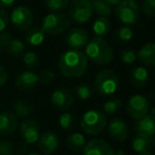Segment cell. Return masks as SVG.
Wrapping results in <instances>:
<instances>
[{"label": "cell", "instance_id": "obj_1", "mask_svg": "<svg viewBox=\"0 0 155 155\" xmlns=\"http://www.w3.org/2000/svg\"><path fill=\"white\" fill-rule=\"evenodd\" d=\"M87 67L88 58L80 50H67L58 58V69L66 78L75 79L82 77L86 72Z\"/></svg>", "mask_w": 155, "mask_h": 155}, {"label": "cell", "instance_id": "obj_2", "mask_svg": "<svg viewBox=\"0 0 155 155\" xmlns=\"http://www.w3.org/2000/svg\"><path fill=\"white\" fill-rule=\"evenodd\" d=\"M85 55L88 58V61H91L94 64L104 66L112 63L114 58V49L102 37L95 36L93 39L88 41L87 45L85 46Z\"/></svg>", "mask_w": 155, "mask_h": 155}, {"label": "cell", "instance_id": "obj_3", "mask_svg": "<svg viewBox=\"0 0 155 155\" xmlns=\"http://www.w3.org/2000/svg\"><path fill=\"white\" fill-rule=\"evenodd\" d=\"M107 120L104 113L98 110H89L81 118L80 127L86 135L96 136L103 132Z\"/></svg>", "mask_w": 155, "mask_h": 155}, {"label": "cell", "instance_id": "obj_4", "mask_svg": "<svg viewBox=\"0 0 155 155\" xmlns=\"http://www.w3.org/2000/svg\"><path fill=\"white\" fill-rule=\"evenodd\" d=\"M41 28L46 34L60 35L70 28V19L63 12H51L43 18Z\"/></svg>", "mask_w": 155, "mask_h": 155}, {"label": "cell", "instance_id": "obj_5", "mask_svg": "<svg viewBox=\"0 0 155 155\" xmlns=\"http://www.w3.org/2000/svg\"><path fill=\"white\" fill-rule=\"evenodd\" d=\"M94 85H95L96 91L100 96H110L116 93V91L118 89V75L113 70L104 69L96 75Z\"/></svg>", "mask_w": 155, "mask_h": 155}, {"label": "cell", "instance_id": "obj_6", "mask_svg": "<svg viewBox=\"0 0 155 155\" xmlns=\"http://www.w3.org/2000/svg\"><path fill=\"white\" fill-rule=\"evenodd\" d=\"M94 10L91 0H72L68 5L67 16L75 24H85L93 17Z\"/></svg>", "mask_w": 155, "mask_h": 155}, {"label": "cell", "instance_id": "obj_7", "mask_svg": "<svg viewBox=\"0 0 155 155\" xmlns=\"http://www.w3.org/2000/svg\"><path fill=\"white\" fill-rule=\"evenodd\" d=\"M115 15L123 25H134L139 20L140 9L136 0H121L116 5Z\"/></svg>", "mask_w": 155, "mask_h": 155}, {"label": "cell", "instance_id": "obj_8", "mask_svg": "<svg viewBox=\"0 0 155 155\" xmlns=\"http://www.w3.org/2000/svg\"><path fill=\"white\" fill-rule=\"evenodd\" d=\"M11 22L17 30L25 31L28 30L30 27L33 25V13L29 8L24 7V5H19V7L15 8L11 13Z\"/></svg>", "mask_w": 155, "mask_h": 155}, {"label": "cell", "instance_id": "obj_9", "mask_svg": "<svg viewBox=\"0 0 155 155\" xmlns=\"http://www.w3.org/2000/svg\"><path fill=\"white\" fill-rule=\"evenodd\" d=\"M150 110V103L146 97L141 95H135L130 98L127 104V112L131 118L140 119L146 116Z\"/></svg>", "mask_w": 155, "mask_h": 155}, {"label": "cell", "instance_id": "obj_10", "mask_svg": "<svg viewBox=\"0 0 155 155\" xmlns=\"http://www.w3.org/2000/svg\"><path fill=\"white\" fill-rule=\"evenodd\" d=\"M51 103L62 110H69L74 103V98L70 89L65 86H58L51 94Z\"/></svg>", "mask_w": 155, "mask_h": 155}, {"label": "cell", "instance_id": "obj_11", "mask_svg": "<svg viewBox=\"0 0 155 155\" xmlns=\"http://www.w3.org/2000/svg\"><path fill=\"white\" fill-rule=\"evenodd\" d=\"M19 133L22 140L28 144H34L39 138V125L33 119H25L20 123Z\"/></svg>", "mask_w": 155, "mask_h": 155}, {"label": "cell", "instance_id": "obj_12", "mask_svg": "<svg viewBox=\"0 0 155 155\" xmlns=\"http://www.w3.org/2000/svg\"><path fill=\"white\" fill-rule=\"evenodd\" d=\"M82 151L83 155H115L113 147L101 138L91 139L85 144Z\"/></svg>", "mask_w": 155, "mask_h": 155}, {"label": "cell", "instance_id": "obj_13", "mask_svg": "<svg viewBox=\"0 0 155 155\" xmlns=\"http://www.w3.org/2000/svg\"><path fill=\"white\" fill-rule=\"evenodd\" d=\"M38 83V74L30 69L20 71L15 78V86L20 91H32Z\"/></svg>", "mask_w": 155, "mask_h": 155}, {"label": "cell", "instance_id": "obj_14", "mask_svg": "<svg viewBox=\"0 0 155 155\" xmlns=\"http://www.w3.org/2000/svg\"><path fill=\"white\" fill-rule=\"evenodd\" d=\"M37 147L44 155H52L58 151L60 147V140L55 133L53 132H45L37 140Z\"/></svg>", "mask_w": 155, "mask_h": 155}, {"label": "cell", "instance_id": "obj_15", "mask_svg": "<svg viewBox=\"0 0 155 155\" xmlns=\"http://www.w3.org/2000/svg\"><path fill=\"white\" fill-rule=\"evenodd\" d=\"M89 41L88 33L81 28L70 29L66 35V43L70 48L74 50H80L85 48Z\"/></svg>", "mask_w": 155, "mask_h": 155}, {"label": "cell", "instance_id": "obj_16", "mask_svg": "<svg viewBox=\"0 0 155 155\" xmlns=\"http://www.w3.org/2000/svg\"><path fill=\"white\" fill-rule=\"evenodd\" d=\"M150 113L143 116L142 118L137 119L135 123V132L136 134H141V135H147L154 137L155 133V118H154V113L155 108H152L149 110Z\"/></svg>", "mask_w": 155, "mask_h": 155}, {"label": "cell", "instance_id": "obj_17", "mask_svg": "<svg viewBox=\"0 0 155 155\" xmlns=\"http://www.w3.org/2000/svg\"><path fill=\"white\" fill-rule=\"evenodd\" d=\"M108 134L116 141H124L129 137V125L122 119H113L108 124Z\"/></svg>", "mask_w": 155, "mask_h": 155}, {"label": "cell", "instance_id": "obj_18", "mask_svg": "<svg viewBox=\"0 0 155 155\" xmlns=\"http://www.w3.org/2000/svg\"><path fill=\"white\" fill-rule=\"evenodd\" d=\"M18 127L17 117L12 112H3L0 114V134L10 135L14 133Z\"/></svg>", "mask_w": 155, "mask_h": 155}, {"label": "cell", "instance_id": "obj_19", "mask_svg": "<svg viewBox=\"0 0 155 155\" xmlns=\"http://www.w3.org/2000/svg\"><path fill=\"white\" fill-rule=\"evenodd\" d=\"M149 82V71L146 67L137 66L130 73V83L136 88H142Z\"/></svg>", "mask_w": 155, "mask_h": 155}, {"label": "cell", "instance_id": "obj_20", "mask_svg": "<svg viewBox=\"0 0 155 155\" xmlns=\"http://www.w3.org/2000/svg\"><path fill=\"white\" fill-rule=\"evenodd\" d=\"M154 143V137L137 134L134 137L133 141H132V148L136 153L141 154V153L150 152V150L153 148Z\"/></svg>", "mask_w": 155, "mask_h": 155}, {"label": "cell", "instance_id": "obj_21", "mask_svg": "<svg viewBox=\"0 0 155 155\" xmlns=\"http://www.w3.org/2000/svg\"><path fill=\"white\" fill-rule=\"evenodd\" d=\"M46 38V33L43 29L38 26H32L28 29L26 35H25V41L30 46H41Z\"/></svg>", "mask_w": 155, "mask_h": 155}, {"label": "cell", "instance_id": "obj_22", "mask_svg": "<svg viewBox=\"0 0 155 155\" xmlns=\"http://www.w3.org/2000/svg\"><path fill=\"white\" fill-rule=\"evenodd\" d=\"M140 63L146 66H153L155 64V45L148 43L139 49L137 54Z\"/></svg>", "mask_w": 155, "mask_h": 155}, {"label": "cell", "instance_id": "obj_23", "mask_svg": "<svg viewBox=\"0 0 155 155\" xmlns=\"http://www.w3.org/2000/svg\"><path fill=\"white\" fill-rule=\"evenodd\" d=\"M110 28H112V24H110V19L107 17H103V16H99L98 18H96L93 24V32L98 37L105 36L106 34H108Z\"/></svg>", "mask_w": 155, "mask_h": 155}, {"label": "cell", "instance_id": "obj_24", "mask_svg": "<svg viewBox=\"0 0 155 155\" xmlns=\"http://www.w3.org/2000/svg\"><path fill=\"white\" fill-rule=\"evenodd\" d=\"M86 144V138L79 132H73L67 138V146L73 151H81Z\"/></svg>", "mask_w": 155, "mask_h": 155}, {"label": "cell", "instance_id": "obj_25", "mask_svg": "<svg viewBox=\"0 0 155 155\" xmlns=\"http://www.w3.org/2000/svg\"><path fill=\"white\" fill-rule=\"evenodd\" d=\"M34 110V106L27 100H18L13 105V114L16 117H28Z\"/></svg>", "mask_w": 155, "mask_h": 155}, {"label": "cell", "instance_id": "obj_26", "mask_svg": "<svg viewBox=\"0 0 155 155\" xmlns=\"http://www.w3.org/2000/svg\"><path fill=\"white\" fill-rule=\"evenodd\" d=\"M91 1L94 13L98 14L99 16H103V17H108L112 15L113 8L105 0H91Z\"/></svg>", "mask_w": 155, "mask_h": 155}, {"label": "cell", "instance_id": "obj_27", "mask_svg": "<svg viewBox=\"0 0 155 155\" xmlns=\"http://www.w3.org/2000/svg\"><path fill=\"white\" fill-rule=\"evenodd\" d=\"M5 51L9 54L13 56H20L25 53L26 50V46H25L24 41H20L18 38H12L10 43L5 47Z\"/></svg>", "mask_w": 155, "mask_h": 155}, {"label": "cell", "instance_id": "obj_28", "mask_svg": "<svg viewBox=\"0 0 155 155\" xmlns=\"http://www.w3.org/2000/svg\"><path fill=\"white\" fill-rule=\"evenodd\" d=\"M44 2L50 12H63L68 8L70 0H44Z\"/></svg>", "mask_w": 155, "mask_h": 155}, {"label": "cell", "instance_id": "obj_29", "mask_svg": "<svg viewBox=\"0 0 155 155\" xmlns=\"http://www.w3.org/2000/svg\"><path fill=\"white\" fill-rule=\"evenodd\" d=\"M122 100H120L119 98H113V99L108 100L103 105L104 113H106L108 115L117 114L122 108Z\"/></svg>", "mask_w": 155, "mask_h": 155}, {"label": "cell", "instance_id": "obj_30", "mask_svg": "<svg viewBox=\"0 0 155 155\" xmlns=\"http://www.w3.org/2000/svg\"><path fill=\"white\" fill-rule=\"evenodd\" d=\"M74 117L70 113H63L58 117V124L62 129H64L65 131H69L72 130L74 127Z\"/></svg>", "mask_w": 155, "mask_h": 155}, {"label": "cell", "instance_id": "obj_31", "mask_svg": "<svg viewBox=\"0 0 155 155\" xmlns=\"http://www.w3.org/2000/svg\"><path fill=\"white\" fill-rule=\"evenodd\" d=\"M22 62L27 68H35L39 64V58L36 52L28 51L22 54Z\"/></svg>", "mask_w": 155, "mask_h": 155}, {"label": "cell", "instance_id": "obj_32", "mask_svg": "<svg viewBox=\"0 0 155 155\" xmlns=\"http://www.w3.org/2000/svg\"><path fill=\"white\" fill-rule=\"evenodd\" d=\"M74 93L78 98L82 100H87L93 96V88L86 83H81L74 87Z\"/></svg>", "mask_w": 155, "mask_h": 155}, {"label": "cell", "instance_id": "obj_33", "mask_svg": "<svg viewBox=\"0 0 155 155\" xmlns=\"http://www.w3.org/2000/svg\"><path fill=\"white\" fill-rule=\"evenodd\" d=\"M116 38L120 41H130L133 38V30L130 27H120L116 31Z\"/></svg>", "mask_w": 155, "mask_h": 155}, {"label": "cell", "instance_id": "obj_34", "mask_svg": "<svg viewBox=\"0 0 155 155\" xmlns=\"http://www.w3.org/2000/svg\"><path fill=\"white\" fill-rule=\"evenodd\" d=\"M141 11L146 16L153 18L155 16V0H142Z\"/></svg>", "mask_w": 155, "mask_h": 155}, {"label": "cell", "instance_id": "obj_35", "mask_svg": "<svg viewBox=\"0 0 155 155\" xmlns=\"http://www.w3.org/2000/svg\"><path fill=\"white\" fill-rule=\"evenodd\" d=\"M137 58V53L134 51L133 49H127V50H123L120 54V60L123 64H133L134 62L136 61Z\"/></svg>", "mask_w": 155, "mask_h": 155}, {"label": "cell", "instance_id": "obj_36", "mask_svg": "<svg viewBox=\"0 0 155 155\" xmlns=\"http://www.w3.org/2000/svg\"><path fill=\"white\" fill-rule=\"evenodd\" d=\"M54 78L55 74L50 69H44L38 73V81L41 84H50L54 81Z\"/></svg>", "mask_w": 155, "mask_h": 155}, {"label": "cell", "instance_id": "obj_37", "mask_svg": "<svg viewBox=\"0 0 155 155\" xmlns=\"http://www.w3.org/2000/svg\"><path fill=\"white\" fill-rule=\"evenodd\" d=\"M14 146L7 139L0 140V155H13Z\"/></svg>", "mask_w": 155, "mask_h": 155}, {"label": "cell", "instance_id": "obj_38", "mask_svg": "<svg viewBox=\"0 0 155 155\" xmlns=\"http://www.w3.org/2000/svg\"><path fill=\"white\" fill-rule=\"evenodd\" d=\"M9 24V16L3 9H0V33L3 32Z\"/></svg>", "mask_w": 155, "mask_h": 155}, {"label": "cell", "instance_id": "obj_39", "mask_svg": "<svg viewBox=\"0 0 155 155\" xmlns=\"http://www.w3.org/2000/svg\"><path fill=\"white\" fill-rule=\"evenodd\" d=\"M11 39H12V37H11V35H10V33H8V32L0 33V46H1V48H5V46L10 43Z\"/></svg>", "mask_w": 155, "mask_h": 155}, {"label": "cell", "instance_id": "obj_40", "mask_svg": "<svg viewBox=\"0 0 155 155\" xmlns=\"http://www.w3.org/2000/svg\"><path fill=\"white\" fill-rule=\"evenodd\" d=\"M7 81H8V72L5 67L0 65V87L3 86L7 83Z\"/></svg>", "mask_w": 155, "mask_h": 155}, {"label": "cell", "instance_id": "obj_41", "mask_svg": "<svg viewBox=\"0 0 155 155\" xmlns=\"http://www.w3.org/2000/svg\"><path fill=\"white\" fill-rule=\"evenodd\" d=\"M16 0H0V9H8L14 5Z\"/></svg>", "mask_w": 155, "mask_h": 155}, {"label": "cell", "instance_id": "obj_42", "mask_svg": "<svg viewBox=\"0 0 155 155\" xmlns=\"http://www.w3.org/2000/svg\"><path fill=\"white\" fill-rule=\"evenodd\" d=\"M105 1L107 3H110V5H118V3L120 2L121 0H105Z\"/></svg>", "mask_w": 155, "mask_h": 155}, {"label": "cell", "instance_id": "obj_43", "mask_svg": "<svg viewBox=\"0 0 155 155\" xmlns=\"http://www.w3.org/2000/svg\"><path fill=\"white\" fill-rule=\"evenodd\" d=\"M115 155H125V153H124V151H122V150H118L115 152Z\"/></svg>", "mask_w": 155, "mask_h": 155}, {"label": "cell", "instance_id": "obj_44", "mask_svg": "<svg viewBox=\"0 0 155 155\" xmlns=\"http://www.w3.org/2000/svg\"><path fill=\"white\" fill-rule=\"evenodd\" d=\"M138 155H153L151 152H146V153H141V154H138Z\"/></svg>", "mask_w": 155, "mask_h": 155}, {"label": "cell", "instance_id": "obj_45", "mask_svg": "<svg viewBox=\"0 0 155 155\" xmlns=\"http://www.w3.org/2000/svg\"><path fill=\"white\" fill-rule=\"evenodd\" d=\"M28 155H41V154H38V153H36V152H32V153H30V154H28Z\"/></svg>", "mask_w": 155, "mask_h": 155}, {"label": "cell", "instance_id": "obj_46", "mask_svg": "<svg viewBox=\"0 0 155 155\" xmlns=\"http://www.w3.org/2000/svg\"><path fill=\"white\" fill-rule=\"evenodd\" d=\"M0 52H1V46H0Z\"/></svg>", "mask_w": 155, "mask_h": 155}]
</instances>
